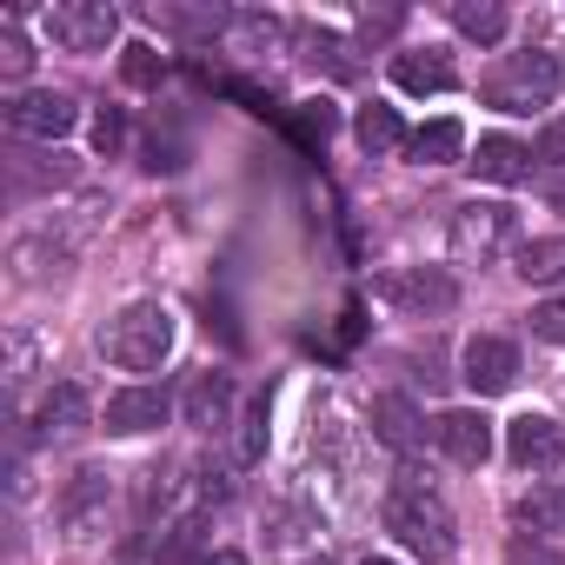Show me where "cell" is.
<instances>
[{
  "label": "cell",
  "mask_w": 565,
  "mask_h": 565,
  "mask_svg": "<svg viewBox=\"0 0 565 565\" xmlns=\"http://www.w3.org/2000/svg\"><path fill=\"white\" fill-rule=\"evenodd\" d=\"M386 532H393L413 558H426V565H446L452 545H459V525H452L446 499H439L433 486H419V479L393 486V499H386Z\"/></svg>",
  "instance_id": "cell-1"
},
{
  "label": "cell",
  "mask_w": 565,
  "mask_h": 565,
  "mask_svg": "<svg viewBox=\"0 0 565 565\" xmlns=\"http://www.w3.org/2000/svg\"><path fill=\"white\" fill-rule=\"evenodd\" d=\"M100 353L127 373H153L167 353H173V313L160 300H134L127 313H114L100 327Z\"/></svg>",
  "instance_id": "cell-2"
},
{
  "label": "cell",
  "mask_w": 565,
  "mask_h": 565,
  "mask_svg": "<svg viewBox=\"0 0 565 565\" xmlns=\"http://www.w3.org/2000/svg\"><path fill=\"white\" fill-rule=\"evenodd\" d=\"M558 87H565V61L545 54V47H532V54H512V61L486 81V100H492L499 114H532V107H552Z\"/></svg>",
  "instance_id": "cell-3"
},
{
  "label": "cell",
  "mask_w": 565,
  "mask_h": 565,
  "mask_svg": "<svg viewBox=\"0 0 565 565\" xmlns=\"http://www.w3.org/2000/svg\"><path fill=\"white\" fill-rule=\"evenodd\" d=\"M393 313H406V320H426V313H446L452 300H459V287L439 273V266H393L380 287H373Z\"/></svg>",
  "instance_id": "cell-4"
},
{
  "label": "cell",
  "mask_w": 565,
  "mask_h": 565,
  "mask_svg": "<svg viewBox=\"0 0 565 565\" xmlns=\"http://www.w3.org/2000/svg\"><path fill=\"white\" fill-rule=\"evenodd\" d=\"M114 34H120V14L107 0H61V8H47V41L67 54H100Z\"/></svg>",
  "instance_id": "cell-5"
},
{
  "label": "cell",
  "mask_w": 565,
  "mask_h": 565,
  "mask_svg": "<svg viewBox=\"0 0 565 565\" xmlns=\"http://www.w3.org/2000/svg\"><path fill=\"white\" fill-rule=\"evenodd\" d=\"M8 127H14L21 140H67V134L81 127V107H74V94L28 87V94L8 100Z\"/></svg>",
  "instance_id": "cell-6"
},
{
  "label": "cell",
  "mask_w": 565,
  "mask_h": 565,
  "mask_svg": "<svg viewBox=\"0 0 565 565\" xmlns=\"http://www.w3.org/2000/svg\"><path fill=\"white\" fill-rule=\"evenodd\" d=\"M505 239H512V206H499V200H466V206L452 213V253H459V259H492Z\"/></svg>",
  "instance_id": "cell-7"
},
{
  "label": "cell",
  "mask_w": 565,
  "mask_h": 565,
  "mask_svg": "<svg viewBox=\"0 0 565 565\" xmlns=\"http://www.w3.org/2000/svg\"><path fill=\"white\" fill-rule=\"evenodd\" d=\"M505 459H512L519 472H552V466H565V426L545 419V413H519V419L505 426Z\"/></svg>",
  "instance_id": "cell-8"
},
{
  "label": "cell",
  "mask_w": 565,
  "mask_h": 565,
  "mask_svg": "<svg viewBox=\"0 0 565 565\" xmlns=\"http://www.w3.org/2000/svg\"><path fill=\"white\" fill-rule=\"evenodd\" d=\"M459 373H466L472 393H505L519 380V347L499 340V333H472L466 353H459Z\"/></svg>",
  "instance_id": "cell-9"
},
{
  "label": "cell",
  "mask_w": 565,
  "mask_h": 565,
  "mask_svg": "<svg viewBox=\"0 0 565 565\" xmlns=\"http://www.w3.org/2000/svg\"><path fill=\"white\" fill-rule=\"evenodd\" d=\"M433 439L446 446V459H452V466H486V459H492V419H486V413H472V406L439 413Z\"/></svg>",
  "instance_id": "cell-10"
},
{
  "label": "cell",
  "mask_w": 565,
  "mask_h": 565,
  "mask_svg": "<svg viewBox=\"0 0 565 565\" xmlns=\"http://www.w3.org/2000/svg\"><path fill=\"white\" fill-rule=\"evenodd\" d=\"M393 87L399 94H452L459 87V67L439 47H406V54H393Z\"/></svg>",
  "instance_id": "cell-11"
},
{
  "label": "cell",
  "mask_w": 565,
  "mask_h": 565,
  "mask_svg": "<svg viewBox=\"0 0 565 565\" xmlns=\"http://www.w3.org/2000/svg\"><path fill=\"white\" fill-rule=\"evenodd\" d=\"M167 413H173V399H167L160 386H127V393H114V399H107V433L140 439V433L167 426Z\"/></svg>",
  "instance_id": "cell-12"
},
{
  "label": "cell",
  "mask_w": 565,
  "mask_h": 565,
  "mask_svg": "<svg viewBox=\"0 0 565 565\" xmlns=\"http://www.w3.org/2000/svg\"><path fill=\"white\" fill-rule=\"evenodd\" d=\"M107 499H114V479H107V472H74L67 492H61V525H67L74 539H87V532L107 519Z\"/></svg>",
  "instance_id": "cell-13"
},
{
  "label": "cell",
  "mask_w": 565,
  "mask_h": 565,
  "mask_svg": "<svg viewBox=\"0 0 565 565\" xmlns=\"http://www.w3.org/2000/svg\"><path fill=\"white\" fill-rule=\"evenodd\" d=\"M180 413H186V426H200V433L233 426V380H226V373H193V386H186Z\"/></svg>",
  "instance_id": "cell-14"
},
{
  "label": "cell",
  "mask_w": 565,
  "mask_h": 565,
  "mask_svg": "<svg viewBox=\"0 0 565 565\" xmlns=\"http://www.w3.org/2000/svg\"><path fill=\"white\" fill-rule=\"evenodd\" d=\"M466 167H472L479 180H492V186H525V180H532V147L492 134V140H479V153H472Z\"/></svg>",
  "instance_id": "cell-15"
},
{
  "label": "cell",
  "mask_w": 565,
  "mask_h": 565,
  "mask_svg": "<svg viewBox=\"0 0 565 565\" xmlns=\"http://www.w3.org/2000/svg\"><path fill=\"white\" fill-rule=\"evenodd\" d=\"M353 134H360V147H366L373 160H386V153H399V147H413V134H406V120H399V107H386V100H373V107H360V120H353Z\"/></svg>",
  "instance_id": "cell-16"
},
{
  "label": "cell",
  "mask_w": 565,
  "mask_h": 565,
  "mask_svg": "<svg viewBox=\"0 0 565 565\" xmlns=\"http://www.w3.org/2000/svg\"><path fill=\"white\" fill-rule=\"evenodd\" d=\"M373 433H380L393 452H413V446H419V413H413V399L380 393V399H373Z\"/></svg>",
  "instance_id": "cell-17"
},
{
  "label": "cell",
  "mask_w": 565,
  "mask_h": 565,
  "mask_svg": "<svg viewBox=\"0 0 565 565\" xmlns=\"http://www.w3.org/2000/svg\"><path fill=\"white\" fill-rule=\"evenodd\" d=\"M87 413H94V406H87V393H81L74 380H61V386H47V399H41V413H34V419H41V433H81V426H87Z\"/></svg>",
  "instance_id": "cell-18"
},
{
  "label": "cell",
  "mask_w": 565,
  "mask_h": 565,
  "mask_svg": "<svg viewBox=\"0 0 565 565\" xmlns=\"http://www.w3.org/2000/svg\"><path fill=\"white\" fill-rule=\"evenodd\" d=\"M419 167H452L459 153H466V127L459 120H433V127H419L413 134V147H406Z\"/></svg>",
  "instance_id": "cell-19"
},
{
  "label": "cell",
  "mask_w": 565,
  "mask_h": 565,
  "mask_svg": "<svg viewBox=\"0 0 565 565\" xmlns=\"http://www.w3.org/2000/svg\"><path fill=\"white\" fill-rule=\"evenodd\" d=\"M512 525L552 539V532H565V499L558 492H525V499H512Z\"/></svg>",
  "instance_id": "cell-20"
},
{
  "label": "cell",
  "mask_w": 565,
  "mask_h": 565,
  "mask_svg": "<svg viewBox=\"0 0 565 565\" xmlns=\"http://www.w3.org/2000/svg\"><path fill=\"white\" fill-rule=\"evenodd\" d=\"M512 273L532 279V287H552V279H565V239H525Z\"/></svg>",
  "instance_id": "cell-21"
},
{
  "label": "cell",
  "mask_w": 565,
  "mask_h": 565,
  "mask_svg": "<svg viewBox=\"0 0 565 565\" xmlns=\"http://www.w3.org/2000/svg\"><path fill=\"white\" fill-rule=\"evenodd\" d=\"M452 28H459L466 41L492 47V41H505V8H486V0L472 8V0H459V8H452Z\"/></svg>",
  "instance_id": "cell-22"
},
{
  "label": "cell",
  "mask_w": 565,
  "mask_h": 565,
  "mask_svg": "<svg viewBox=\"0 0 565 565\" xmlns=\"http://www.w3.org/2000/svg\"><path fill=\"white\" fill-rule=\"evenodd\" d=\"M120 74H127V87H160L167 81V54L134 41V47H120Z\"/></svg>",
  "instance_id": "cell-23"
},
{
  "label": "cell",
  "mask_w": 565,
  "mask_h": 565,
  "mask_svg": "<svg viewBox=\"0 0 565 565\" xmlns=\"http://www.w3.org/2000/svg\"><path fill=\"white\" fill-rule=\"evenodd\" d=\"M34 67V41L21 34V21L8 14V21H0V74H8V81H21Z\"/></svg>",
  "instance_id": "cell-24"
},
{
  "label": "cell",
  "mask_w": 565,
  "mask_h": 565,
  "mask_svg": "<svg viewBox=\"0 0 565 565\" xmlns=\"http://www.w3.org/2000/svg\"><path fill=\"white\" fill-rule=\"evenodd\" d=\"M200 532H206L200 519H180V525H173V532L160 539V552H153V558H160V565H186V558L200 552Z\"/></svg>",
  "instance_id": "cell-25"
},
{
  "label": "cell",
  "mask_w": 565,
  "mask_h": 565,
  "mask_svg": "<svg viewBox=\"0 0 565 565\" xmlns=\"http://www.w3.org/2000/svg\"><path fill=\"white\" fill-rule=\"evenodd\" d=\"M120 147H127V114H120V107H100V120H94V153L114 160Z\"/></svg>",
  "instance_id": "cell-26"
},
{
  "label": "cell",
  "mask_w": 565,
  "mask_h": 565,
  "mask_svg": "<svg viewBox=\"0 0 565 565\" xmlns=\"http://www.w3.org/2000/svg\"><path fill=\"white\" fill-rule=\"evenodd\" d=\"M259 452H266V399H253V413L239 426V466H253Z\"/></svg>",
  "instance_id": "cell-27"
},
{
  "label": "cell",
  "mask_w": 565,
  "mask_h": 565,
  "mask_svg": "<svg viewBox=\"0 0 565 565\" xmlns=\"http://www.w3.org/2000/svg\"><path fill=\"white\" fill-rule=\"evenodd\" d=\"M532 333H539V340H552V347H565V294H558V300H545V307H532Z\"/></svg>",
  "instance_id": "cell-28"
},
{
  "label": "cell",
  "mask_w": 565,
  "mask_h": 565,
  "mask_svg": "<svg viewBox=\"0 0 565 565\" xmlns=\"http://www.w3.org/2000/svg\"><path fill=\"white\" fill-rule=\"evenodd\" d=\"M333 127H340V114H333V100H307V107H300V134H307V140H327Z\"/></svg>",
  "instance_id": "cell-29"
},
{
  "label": "cell",
  "mask_w": 565,
  "mask_h": 565,
  "mask_svg": "<svg viewBox=\"0 0 565 565\" xmlns=\"http://www.w3.org/2000/svg\"><path fill=\"white\" fill-rule=\"evenodd\" d=\"M539 160H545V167H565V120H552V127L539 134Z\"/></svg>",
  "instance_id": "cell-30"
},
{
  "label": "cell",
  "mask_w": 565,
  "mask_h": 565,
  "mask_svg": "<svg viewBox=\"0 0 565 565\" xmlns=\"http://www.w3.org/2000/svg\"><path fill=\"white\" fill-rule=\"evenodd\" d=\"M393 28H399V14H366V21H360L366 41H373V34H393Z\"/></svg>",
  "instance_id": "cell-31"
},
{
  "label": "cell",
  "mask_w": 565,
  "mask_h": 565,
  "mask_svg": "<svg viewBox=\"0 0 565 565\" xmlns=\"http://www.w3.org/2000/svg\"><path fill=\"white\" fill-rule=\"evenodd\" d=\"M200 565H246L239 552H213V558H200Z\"/></svg>",
  "instance_id": "cell-32"
},
{
  "label": "cell",
  "mask_w": 565,
  "mask_h": 565,
  "mask_svg": "<svg viewBox=\"0 0 565 565\" xmlns=\"http://www.w3.org/2000/svg\"><path fill=\"white\" fill-rule=\"evenodd\" d=\"M366 565H393V558H366Z\"/></svg>",
  "instance_id": "cell-33"
}]
</instances>
